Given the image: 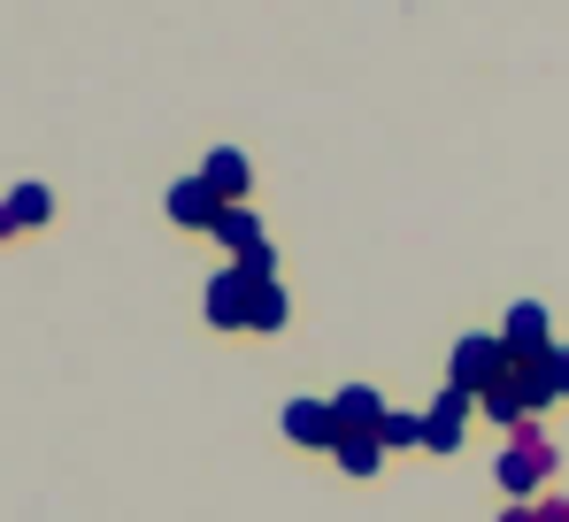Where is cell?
<instances>
[{
    "label": "cell",
    "mask_w": 569,
    "mask_h": 522,
    "mask_svg": "<svg viewBox=\"0 0 569 522\" xmlns=\"http://www.w3.org/2000/svg\"><path fill=\"white\" fill-rule=\"evenodd\" d=\"M508 369H516V353L500 347V331H470V339L455 347V361H447V384H455V392H470V400H485Z\"/></svg>",
    "instance_id": "obj_1"
},
{
    "label": "cell",
    "mask_w": 569,
    "mask_h": 522,
    "mask_svg": "<svg viewBox=\"0 0 569 522\" xmlns=\"http://www.w3.org/2000/svg\"><path fill=\"white\" fill-rule=\"evenodd\" d=\"M492 476H500V492H508V500L523 508V492H539V484L555 476V438L539 431V423H531V431H516V438H508V453H500V469H492Z\"/></svg>",
    "instance_id": "obj_2"
},
{
    "label": "cell",
    "mask_w": 569,
    "mask_h": 522,
    "mask_svg": "<svg viewBox=\"0 0 569 522\" xmlns=\"http://www.w3.org/2000/svg\"><path fill=\"white\" fill-rule=\"evenodd\" d=\"M247 308H254V277L231 261V269H216L208 277V323L216 331H247Z\"/></svg>",
    "instance_id": "obj_3"
},
{
    "label": "cell",
    "mask_w": 569,
    "mask_h": 522,
    "mask_svg": "<svg viewBox=\"0 0 569 522\" xmlns=\"http://www.w3.org/2000/svg\"><path fill=\"white\" fill-rule=\"evenodd\" d=\"M470 415H477V400L470 392H439V408L423 415V453H462V431H470Z\"/></svg>",
    "instance_id": "obj_4"
},
{
    "label": "cell",
    "mask_w": 569,
    "mask_h": 522,
    "mask_svg": "<svg viewBox=\"0 0 569 522\" xmlns=\"http://www.w3.org/2000/svg\"><path fill=\"white\" fill-rule=\"evenodd\" d=\"M500 347L516 353V361H539V353H555L547 308H539V300H516V308H508V323H500Z\"/></svg>",
    "instance_id": "obj_5"
},
{
    "label": "cell",
    "mask_w": 569,
    "mask_h": 522,
    "mask_svg": "<svg viewBox=\"0 0 569 522\" xmlns=\"http://www.w3.org/2000/svg\"><path fill=\"white\" fill-rule=\"evenodd\" d=\"M284 438L292 445H316V453H331L339 445V415H331V400H284Z\"/></svg>",
    "instance_id": "obj_6"
},
{
    "label": "cell",
    "mask_w": 569,
    "mask_h": 522,
    "mask_svg": "<svg viewBox=\"0 0 569 522\" xmlns=\"http://www.w3.org/2000/svg\"><path fill=\"white\" fill-rule=\"evenodd\" d=\"M331 415H339V438H378L392 408H385L370 384H347V392H331Z\"/></svg>",
    "instance_id": "obj_7"
},
{
    "label": "cell",
    "mask_w": 569,
    "mask_h": 522,
    "mask_svg": "<svg viewBox=\"0 0 569 522\" xmlns=\"http://www.w3.org/2000/svg\"><path fill=\"white\" fill-rule=\"evenodd\" d=\"M200 184H208L223 208H247V184H254V170H247V154H239V147H216V154L200 162Z\"/></svg>",
    "instance_id": "obj_8"
},
{
    "label": "cell",
    "mask_w": 569,
    "mask_h": 522,
    "mask_svg": "<svg viewBox=\"0 0 569 522\" xmlns=\"http://www.w3.org/2000/svg\"><path fill=\"white\" fill-rule=\"evenodd\" d=\"M216 215H223V200H216L200 177H178V184H170V223H186V231H216Z\"/></svg>",
    "instance_id": "obj_9"
},
{
    "label": "cell",
    "mask_w": 569,
    "mask_h": 522,
    "mask_svg": "<svg viewBox=\"0 0 569 522\" xmlns=\"http://www.w3.org/2000/svg\"><path fill=\"white\" fill-rule=\"evenodd\" d=\"M508 384L523 392V408H531V415H547V408L562 400V384H555V353H539V361H516V369H508Z\"/></svg>",
    "instance_id": "obj_10"
},
{
    "label": "cell",
    "mask_w": 569,
    "mask_h": 522,
    "mask_svg": "<svg viewBox=\"0 0 569 522\" xmlns=\"http://www.w3.org/2000/svg\"><path fill=\"white\" fill-rule=\"evenodd\" d=\"M208 239H216V247H231V254H239V261L254 254V247H270V239H262V223H254V208H223Z\"/></svg>",
    "instance_id": "obj_11"
},
{
    "label": "cell",
    "mask_w": 569,
    "mask_h": 522,
    "mask_svg": "<svg viewBox=\"0 0 569 522\" xmlns=\"http://www.w3.org/2000/svg\"><path fill=\"white\" fill-rule=\"evenodd\" d=\"M331 461H339V476L370 484V476L385 469V445H378V438H339V445H331Z\"/></svg>",
    "instance_id": "obj_12"
},
{
    "label": "cell",
    "mask_w": 569,
    "mask_h": 522,
    "mask_svg": "<svg viewBox=\"0 0 569 522\" xmlns=\"http://www.w3.org/2000/svg\"><path fill=\"white\" fill-rule=\"evenodd\" d=\"M8 215H16V231H39V223L54 215V192H47V184H16V192H8Z\"/></svg>",
    "instance_id": "obj_13"
},
{
    "label": "cell",
    "mask_w": 569,
    "mask_h": 522,
    "mask_svg": "<svg viewBox=\"0 0 569 522\" xmlns=\"http://www.w3.org/2000/svg\"><path fill=\"white\" fill-rule=\"evenodd\" d=\"M284 315H292V300H284V284H254V308H247V331H284Z\"/></svg>",
    "instance_id": "obj_14"
},
{
    "label": "cell",
    "mask_w": 569,
    "mask_h": 522,
    "mask_svg": "<svg viewBox=\"0 0 569 522\" xmlns=\"http://www.w3.org/2000/svg\"><path fill=\"white\" fill-rule=\"evenodd\" d=\"M378 445H385V453H408V445H423V415H385Z\"/></svg>",
    "instance_id": "obj_15"
},
{
    "label": "cell",
    "mask_w": 569,
    "mask_h": 522,
    "mask_svg": "<svg viewBox=\"0 0 569 522\" xmlns=\"http://www.w3.org/2000/svg\"><path fill=\"white\" fill-rule=\"evenodd\" d=\"M539 522H569V492H555V500H539Z\"/></svg>",
    "instance_id": "obj_16"
},
{
    "label": "cell",
    "mask_w": 569,
    "mask_h": 522,
    "mask_svg": "<svg viewBox=\"0 0 569 522\" xmlns=\"http://www.w3.org/2000/svg\"><path fill=\"white\" fill-rule=\"evenodd\" d=\"M555 384H562V400H569V347H555Z\"/></svg>",
    "instance_id": "obj_17"
},
{
    "label": "cell",
    "mask_w": 569,
    "mask_h": 522,
    "mask_svg": "<svg viewBox=\"0 0 569 522\" xmlns=\"http://www.w3.org/2000/svg\"><path fill=\"white\" fill-rule=\"evenodd\" d=\"M500 522H539V508H508V515H500Z\"/></svg>",
    "instance_id": "obj_18"
},
{
    "label": "cell",
    "mask_w": 569,
    "mask_h": 522,
    "mask_svg": "<svg viewBox=\"0 0 569 522\" xmlns=\"http://www.w3.org/2000/svg\"><path fill=\"white\" fill-rule=\"evenodd\" d=\"M0 239H16V215H8V200H0Z\"/></svg>",
    "instance_id": "obj_19"
}]
</instances>
